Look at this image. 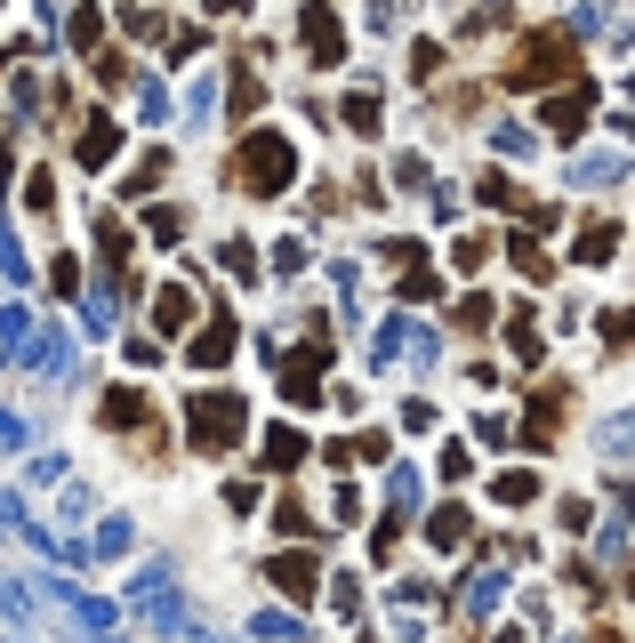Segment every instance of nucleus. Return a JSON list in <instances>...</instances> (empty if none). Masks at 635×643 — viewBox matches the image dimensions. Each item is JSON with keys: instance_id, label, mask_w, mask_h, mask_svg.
I'll return each mask as SVG.
<instances>
[{"instance_id": "f257e3e1", "label": "nucleus", "mask_w": 635, "mask_h": 643, "mask_svg": "<svg viewBox=\"0 0 635 643\" xmlns=\"http://www.w3.org/2000/svg\"><path fill=\"white\" fill-rule=\"evenodd\" d=\"M555 73H572V41H563V32H531L507 81H555Z\"/></svg>"}, {"instance_id": "f03ea898", "label": "nucleus", "mask_w": 635, "mask_h": 643, "mask_svg": "<svg viewBox=\"0 0 635 643\" xmlns=\"http://www.w3.org/2000/svg\"><path fill=\"white\" fill-rule=\"evenodd\" d=\"M233 426H242V402L233 394H193V434H202V451H218Z\"/></svg>"}, {"instance_id": "7ed1b4c3", "label": "nucleus", "mask_w": 635, "mask_h": 643, "mask_svg": "<svg viewBox=\"0 0 635 643\" xmlns=\"http://www.w3.org/2000/svg\"><path fill=\"white\" fill-rule=\"evenodd\" d=\"M242 161H250V185H258V193H282V178H290V145H282V138H250Z\"/></svg>"}, {"instance_id": "20e7f679", "label": "nucleus", "mask_w": 635, "mask_h": 643, "mask_svg": "<svg viewBox=\"0 0 635 643\" xmlns=\"http://www.w3.org/2000/svg\"><path fill=\"white\" fill-rule=\"evenodd\" d=\"M274 580H282L290 595H314V563H306V555H282V563H274Z\"/></svg>"}, {"instance_id": "39448f33", "label": "nucleus", "mask_w": 635, "mask_h": 643, "mask_svg": "<svg viewBox=\"0 0 635 643\" xmlns=\"http://www.w3.org/2000/svg\"><path fill=\"white\" fill-rule=\"evenodd\" d=\"M579 113H587V97L572 89V97H555V106H547V121L563 129V138H572V129H579Z\"/></svg>"}, {"instance_id": "423d86ee", "label": "nucleus", "mask_w": 635, "mask_h": 643, "mask_svg": "<svg viewBox=\"0 0 635 643\" xmlns=\"http://www.w3.org/2000/svg\"><path fill=\"white\" fill-rule=\"evenodd\" d=\"M185 314H193V298L185 290H161V330H185Z\"/></svg>"}]
</instances>
